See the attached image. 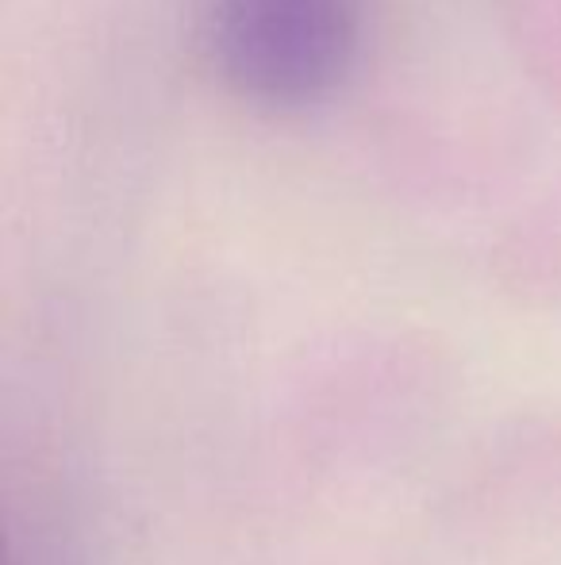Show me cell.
I'll list each match as a JSON object with an SVG mask.
<instances>
[{"label": "cell", "mask_w": 561, "mask_h": 565, "mask_svg": "<svg viewBox=\"0 0 561 565\" xmlns=\"http://www.w3.org/2000/svg\"><path fill=\"white\" fill-rule=\"evenodd\" d=\"M362 0H208L204 51L219 82L258 108H308L358 58Z\"/></svg>", "instance_id": "obj_1"}]
</instances>
